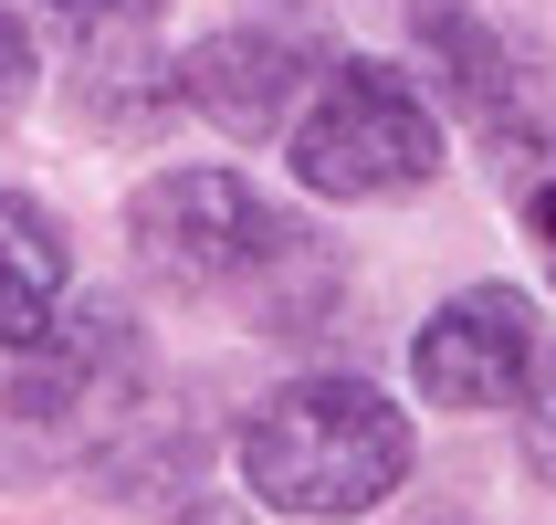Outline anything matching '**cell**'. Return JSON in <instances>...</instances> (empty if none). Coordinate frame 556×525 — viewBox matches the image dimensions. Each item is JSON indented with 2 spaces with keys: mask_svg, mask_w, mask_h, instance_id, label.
<instances>
[{
  "mask_svg": "<svg viewBox=\"0 0 556 525\" xmlns=\"http://www.w3.org/2000/svg\"><path fill=\"white\" fill-rule=\"evenodd\" d=\"M242 284H252L263 337H315V315L337 305V263H326V242H315V232H294V221H274V232H263V252L242 263Z\"/></svg>",
  "mask_w": 556,
  "mask_h": 525,
  "instance_id": "obj_9",
  "label": "cell"
},
{
  "mask_svg": "<svg viewBox=\"0 0 556 525\" xmlns=\"http://www.w3.org/2000/svg\"><path fill=\"white\" fill-rule=\"evenodd\" d=\"M63 274H74V252H63V221L22 189H0V358H22L63 305Z\"/></svg>",
  "mask_w": 556,
  "mask_h": 525,
  "instance_id": "obj_8",
  "label": "cell"
},
{
  "mask_svg": "<svg viewBox=\"0 0 556 525\" xmlns=\"http://www.w3.org/2000/svg\"><path fill=\"white\" fill-rule=\"evenodd\" d=\"M31 85H42V53H31V32L11 22V11H0V126H11V116L31 105Z\"/></svg>",
  "mask_w": 556,
  "mask_h": 525,
  "instance_id": "obj_10",
  "label": "cell"
},
{
  "mask_svg": "<svg viewBox=\"0 0 556 525\" xmlns=\"http://www.w3.org/2000/svg\"><path fill=\"white\" fill-rule=\"evenodd\" d=\"M526 473L556 484V358L535 368V400H526Z\"/></svg>",
  "mask_w": 556,
  "mask_h": 525,
  "instance_id": "obj_11",
  "label": "cell"
},
{
  "mask_svg": "<svg viewBox=\"0 0 556 525\" xmlns=\"http://www.w3.org/2000/svg\"><path fill=\"white\" fill-rule=\"evenodd\" d=\"M53 22H74V32H137L157 11V0H42Z\"/></svg>",
  "mask_w": 556,
  "mask_h": 525,
  "instance_id": "obj_12",
  "label": "cell"
},
{
  "mask_svg": "<svg viewBox=\"0 0 556 525\" xmlns=\"http://www.w3.org/2000/svg\"><path fill=\"white\" fill-rule=\"evenodd\" d=\"M263 232H274V211H263L231 168H157V179L126 200V242H137V263H148L157 284H179V295L231 284L252 252H263Z\"/></svg>",
  "mask_w": 556,
  "mask_h": 525,
  "instance_id": "obj_4",
  "label": "cell"
},
{
  "mask_svg": "<svg viewBox=\"0 0 556 525\" xmlns=\"http://www.w3.org/2000/svg\"><path fill=\"white\" fill-rule=\"evenodd\" d=\"M526 221H535V242H546V263H556V168L526 189Z\"/></svg>",
  "mask_w": 556,
  "mask_h": 525,
  "instance_id": "obj_13",
  "label": "cell"
},
{
  "mask_svg": "<svg viewBox=\"0 0 556 525\" xmlns=\"http://www.w3.org/2000/svg\"><path fill=\"white\" fill-rule=\"evenodd\" d=\"M431 168H441V126L420 105V85L368 63V53L337 63L326 95H315V116L294 126V179L315 200H400Z\"/></svg>",
  "mask_w": 556,
  "mask_h": 525,
  "instance_id": "obj_2",
  "label": "cell"
},
{
  "mask_svg": "<svg viewBox=\"0 0 556 525\" xmlns=\"http://www.w3.org/2000/svg\"><path fill=\"white\" fill-rule=\"evenodd\" d=\"M420 63H431V85L463 105L494 148H535V95H526V53L504 42V32L463 22V11H431L420 22Z\"/></svg>",
  "mask_w": 556,
  "mask_h": 525,
  "instance_id": "obj_7",
  "label": "cell"
},
{
  "mask_svg": "<svg viewBox=\"0 0 556 525\" xmlns=\"http://www.w3.org/2000/svg\"><path fill=\"white\" fill-rule=\"evenodd\" d=\"M126 378H137V326H126L116 305H74L63 326H42V337L11 358V441H42V452H74V441H94L105 421H116Z\"/></svg>",
  "mask_w": 556,
  "mask_h": 525,
  "instance_id": "obj_3",
  "label": "cell"
},
{
  "mask_svg": "<svg viewBox=\"0 0 556 525\" xmlns=\"http://www.w3.org/2000/svg\"><path fill=\"white\" fill-rule=\"evenodd\" d=\"M305 74H315V42H294V32H211V42H189L168 63L179 105H200L231 137H274Z\"/></svg>",
  "mask_w": 556,
  "mask_h": 525,
  "instance_id": "obj_6",
  "label": "cell"
},
{
  "mask_svg": "<svg viewBox=\"0 0 556 525\" xmlns=\"http://www.w3.org/2000/svg\"><path fill=\"white\" fill-rule=\"evenodd\" d=\"M400 11H420V22H431V11H463V0H400Z\"/></svg>",
  "mask_w": 556,
  "mask_h": 525,
  "instance_id": "obj_14",
  "label": "cell"
},
{
  "mask_svg": "<svg viewBox=\"0 0 556 525\" xmlns=\"http://www.w3.org/2000/svg\"><path fill=\"white\" fill-rule=\"evenodd\" d=\"M242 484L274 515H368L409 484V421L368 378H294L242 421Z\"/></svg>",
  "mask_w": 556,
  "mask_h": 525,
  "instance_id": "obj_1",
  "label": "cell"
},
{
  "mask_svg": "<svg viewBox=\"0 0 556 525\" xmlns=\"http://www.w3.org/2000/svg\"><path fill=\"white\" fill-rule=\"evenodd\" d=\"M452 525H463V515H452Z\"/></svg>",
  "mask_w": 556,
  "mask_h": 525,
  "instance_id": "obj_15",
  "label": "cell"
},
{
  "mask_svg": "<svg viewBox=\"0 0 556 525\" xmlns=\"http://www.w3.org/2000/svg\"><path fill=\"white\" fill-rule=\"evenodd\" d=\"M409 378L441 410H504L535 378V305L515 284H463L452 305L409 337Z\"/></svg>",
  "mask_w": 556,
  "mask_h": 525,
  "instance_id": "obj_5",
  "label": "cell"
}]
</instances>
